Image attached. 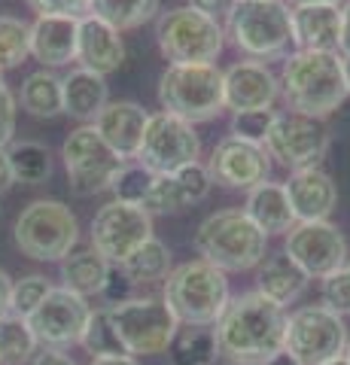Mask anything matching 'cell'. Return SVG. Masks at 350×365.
Returning <instances> with one entry per match:
<instances>
[{
  "instance_id": "obj_37",
  "label": "cell",
  "mask_w": 350,
  "mask_h": 365,
  "mask_svg": "<svg viewBox=\"0 0 350 365\" xmlns=\"http://www.w3.org/2000/svg\"><path fill=\"white\" fill-rule=\"evenodd\" d=\"M52 289V283L43 277V274H28V277H21L13 283V302H9V314L16 317H31L37 311V304L46 299Z\"/></svg>"
},
{
  "instance_id": "obj_7",
  "label": "cell",
  "mask_w": 350,
  "mask_h": 365,
  "mask_svg": "<svg viewBox=\"0 0 350 365\" xmlns=\"http://www.w3.org/2000/svg\"><path fill=\"white\" fill-rule=\"evenodd\" d=\"M13 237L25 256L37 262H61L80 241V222L67 204L40 198L19 213Z\"/></svg>"
},
{
  "instance_id": "obj_54",
  "label": "cell",
  "mask_w": 350,
  "mask_h": 365,
  "mask_svg": "<svg viewBox=\"0 0 350 365\" xmlns=\"http://www.w3.org/2000/svg\"><path fill=\"white\" fill-rule=\"evenodd\" d=\"M323 365H350V359L344 356V353H341V356H335V359H329V362H323Z\"/></svg>"
},
{
  "instance_id": "obj_5",
  "label": "cell",
  "mask_w": 350,
  "mask_h": 365,
  "mask_svg": "<svg viewBox=\"0 0 350 365\" xmlns=\"http://www.w3.org/2000/svg\"><path fill=\"white\" fill-rule=\"evenodd\" d=\"M229 37L256 61L284 58L292 43L289 6L284 0H235L229 9Z\"/></svg>"
},
{
  "instance_id": "obj_3",
  "label": "cell",
  "mask_w": 350,
  "mask_h": 365,
  "mask_svg": "<svg viewBox=\"0 0 350 365\" xmlns=\"http://www.w3.org/2000/svg\"><path fill=\"white\" fill-rule=\"evenodd\" d=\"M162 302L171 307L180 326H217V319L232 302L229 280L210 262L192 259L171 268L165 277Z\"/></svg>"
},
{
  "instance_id": "obj_45",
  "label": "cell",
  "mask_w": 350,
  "mask_h": 365,
  "mask_svg": "<svg viewBox=\"0 0 350 365\" xmlns=\"http://www.w3.org/2000/svg\"><path fill=\"white\" fill-rule=\"evenodd\" d=\"M235 0H189V6L192 9H198V13H205L210 19H217V16H229V9H232Z\"/></svg>"
},
{
  "instance_id": "obj_20",
  "label": "cell",
  "mask_w": 350,
  "mask_h": 365,
  "mask_svg": "<svg viewBox=\"0 0 350 365\" xmlns=\"http://www.w3.org/2000/svg\"><path fill=\"white\" fill-rule=\"evenodd\" d=\"M146 119L150 113L134 101H107V107L95 116V131L122 162H128V158H138Z\"/></svg>"
},
{
  "instance_id": "obj_2",
  "label": "cell",
  "mask_w": 350,
  "mask_h": 365,
  "mask_svg": "<svg viewBox=\"0 0 350 365\" xmlns=\"http://www.w3.org/2000/svg\"><path fill=\"white\" fill-rule=\"evenodd\" d=\"M287 104L304 116L323 119L344 104L347 86L338 52H292L280 73Z\"/></svg>"
},
{
  "instance_id": "obj_35",
  "label": "cell",
  "mask_w": 350,
  "mask_h": 365,
  "mask_svg": "<svg viewBox=\"0 0 350 365\" xmlns=\"http://www.w3.org/2000/svg\"><path fill=\"white\" fill-rule=\"evenodd\" d=\"M31 55V25L13 16H0V73L19 67Z\"/></svg>"
},
{
  "instance_id": "obj_33",
  "label": "cell",
  "mask_w": 350,
  "mask_h": 365,
  "mask_svg": "<svg viewBox=\"0 0 350 365\" xmlns=\"http://www.w3.org/2000/svg\"><path fill=\"white\" fill-rule=\"evenodd\" d=\"M37 347L25 317L6 314L0 319V365H25L37 356Z\"/></svg>"
},
{
  "instance_id": "obj_44",
  "label": "cell",
  "mask_w": 350,
  "mask_h": 365,
  "mask_svg": "<svg viewBox=\"0 0 350 365\" xmlns=\"http://www.w3.org/2000/svg\"><path fill=\"white\" fill-rule=\"evenodd\" d=\"M131 289H134V283L125 271H122L119 265H110V274H107V283H104V289H101V299L107 302V307L113 304H122V302H128L131 299Z\"/></svg>"
},
{
  "instance_id": "obj_17",
  "label": "cell",
  "mask_w": 350,
  "mask_h": 365,
  "mask_svg": "<svg viewBox=\"0 0 350 365\" xmlns=\"http://www.w3.org/2000/svg\"><path fill=\"white\" fill-rule=\"evenodd\" d=\"M207 170H210L213 182H222V186H229V189L250 192L253 186L268 180L271 158L265 153V146L238 140V137H225V140H220L213 146Z\"/></svg>"
},
{
  "instance_id": "obj_13",
  "label": "cell",
  "mask_w": 350,
  "mask_h": 365,
  "mask_svg": "<svg viewBox=\"0 0 350 365\" xmlns=\"http://www.w3.org/2000/svg\"><path fill=\"white\" fill-rule=\"evenodd\" d=\"M150 237H153V216L140 204H125L113 198L92 220V247L110 265H122Z\"/></svg>"
},
{
  "instance_id": "obj_41",
  "label": "cell",
  "mask_w": 350,
  "mask_h": 365,
  "mask_svg": "<svg viewBox=\"0 0 350 365\" xmlns=\"http://www.w3.org/2000/svg\"><path fill=\"white\" fill-rule=\"evenodd\" d=\"M320 299H323V307H329L338 317L350 314V265L338 268L329 277H323Z\"/></svg>"
},
{
  "instance_id": "obj_47",
  "label": "cell",
  "mask_w": 350,
  "mask_h": 365,
  "mask_svg": "<svg viewBox=\"0 0 350 365\" xmlns=\"http://www.w3.org/2000/svg\"><path fill=\"white\" fill-rule=\"evenodd\" d=\"M9 302H13V280H9V274L0 268V319L9 314Z\"/></svg>"
},
{
  "instance_id": "obj_34",
  "label": "cell",
  "mask_w": 350,
  "mask_h": 365,
  "mask_svg": "<svg viewBox=\"0 0 350 365\" xmlns=\"http://www.w3.org/2000/svg\"><path fill=\"white\" fill-rule=\"evenodd\" d=\"M80 344L92 353V359H107V356H128L125 347L119 341V332L110 319V311L107 307H95L92 317L86 323V332H83V341Z\"/></svg>"
},
{
  "instance_id": "obj_29",
  "label": "cell",
  "mask_w": 350,
  "mask_h": 365,
  "mask_svg": "<svg viewBox=\"0 0 350 365\" xmlns=\"http://www.w3.org/2000/svg\"><path fill=\"white\" fill-rule=\"evenodd\" d=\"M21 107L37 119H52L64 113L61 104V76H55L52 71H34L25 83H21Z\"/></svg>"
},
{
  "instance_id": "obj_12",
  "label": "cell",
  "mask_w": 350,
  "mask_h": 365,
  "mask_svg": "<svg viewBox=\"0 0 350 365\" xmlns=\"http://www.w3.org/2000/svg\"><path fill=\"white\" fill-rule=\"evenodd\" d=\"M61 158L67 168V180H71V192L80 198L107 192L116 170L125 165L104 143V137L95 131V125H83V128L71 131V137L61 146Z\"/></svg>"
},
{
  "instance_id": "obj_48",
  "label": "cell",
  "mask_w": 350,
  "mask_h": 365,
  "mask_svg": "<svg viewBox=\"0 0 350 365\" xmlns=\"http://www.w3.org/2000/svg\"><path fill=\"white\" fill-rule=\"evenodd\" d=\"M338 52L350 55V0L341 6V37H338Z\"/></svg>"
},
{
  "instance_id": "obj_53",
  "label": "cell",
  "mask_w": 350,
  "mask_h": 365,
  "mask_svg": "<svg viewBox=\"0 0 350 365\" xmlns=\"http://www.w3.org/2000/svg\"><path fill=\"white\" fill-rule=\"evenodd\" d=\"M292 4L296 6H302V4H332V6H338L341 0H292Z\"/></svg>"
},
{
  "instance_id": "obj_22",
  "label": "cell",
  "mask_w": 350,
  "mask_h": 365,
  "mask_svg": "<svg viewBox=\"0 0 350 365\" xmlns=\"http://www.w3.org/2000/svg\"><path fill=\"white\" fill-rule=\"evenodd\" d=\"M76 61L98 76L119 71L125 61V43H122L119 31L95 16H83L80 37H76Z\"/></svg>"
},
{
  "instance_id": "obj_9",
  "label": "cell",
  "mask_w": 350,
  "mask_h": 365,
  "mask_svg": "<svg viewBox=\"0 0 350 365\" xmlns=\"http://www.w3.org/2000/svg\"><path fill=\"white\" fill-rule=\"evenodd\" d=\"M347 347L344 317L323 304H304L287 317L284 353H289L299 365H323L341 356Z\"/></svg>"
},
{
  "instance_id": "obj_31",
  "label": "cell",
  "mask_w": 350,
  "mask_h": 365,
  "mask_svg": "<svg viewBox=\"0 0 350 365\" xmlns=\"http://www.w3.org/2000/svg\"><path fill=\"white\" fill-rule=\"evenodd\" d=\"M9 168H13L16 182H28V186H37V182H46L52 174V153L49 146H43L37 140H21L13 143L6 150Z\"/></svg>"
},
{
  "instance_id": "obj_16",
  "label": "cell",
  "mask_w": 350,
  "mask_h": 365,
  "mask_svg": "<svg viewBox=\"0 0 350 365\" xmlns=\"http://www.w3.org/2000/svg\"><path fill=\"white\" fill-rule=\"evenodd\" d=\"M284 253L314 280H323L347 265V241L332 222H296L284 235Z\"/></svg>"
},
{
  "instance_id": "obj_40",
  "label": "cell",
  "mask_w": 350,
  "mask_h": 365,
  "mask_svg": "<svg viewBox=\"0 0 350 365\" xmlns=\"http://www.w3.org/2000/svg\"><path fill=\"white\" fill-rule=\"evenodd\" d=\"M174 180H177V186H180V192H183V198H186V207H189V204L205 201L210 195V189H213L210 170L201 162H192L186 168H180L174 174Z\"/></svg>"
},
{
  "instance_id": "obj_8",
  "label": "cell",
  "mask_w": 350,
  "mask_h": 365,
  "mask_svg": "<svg viewBox=\"0 0 350 365\" xmlns=\"http://www.w3.org/2000/svg\"><path fill=\"white\" fill-rule=\"evenodd\" d=\"M155 40L171 64H213L225 46V31L217 19L198 9L177 6L159 16Z\"/></svg>"
},
{
  "instance_id": "obj_52",
  "label": "cell",
  "mask_w": 350,
  "mask_h": 365,
  "mask_svg": "<svg viewBox=\"0 0 350 365\" xmlns=\"http://www.w3.org/2000/svg\"><path fill=\"white\" fill-rule=\"evenodd\" d=\"M341 73H344V86H347V95H350V55H341Z\"/></svg>"
},
{
  "instance_id": "obj_23",
  "label": "cell",
  "mask_w": 350,
  "mask_h": 365,
  "mask_svg": "<svg viewBox=\"0 0 350 365\" xmlns=\"http://www.w3.org/2000/svg\"><path fill=\"white\" fill-rule=\"evenodd\" d=\"M76 37H80V19L37 16L31 25V55L46 67L71 64L76 61Z\"/></svg>"
},
{
  "instance_id": "obj_32",
  "label": "cell",
  "mask_w": 350,
  "mask_h": 365,
  "mask_svg": "<svg viewBox=\"0 0 350 365\" xmlns=\"http://www.w3.org/2000/svg\"><path fill=\"white\" fill-rule=\"evenodd\" d=\"M119 268L128 274L131 283L165 280L168 274H171V250H168L159 237H150V241L134 250Z\"/></svg>"
},
{
  "instance_id": "obj_46",
  "label": "cell",
  "mask_w": 350,
  "mask_h": 365,
  "mask_svg": "<svg viewBox=\"0 0 350 365\" xmlns=\"http://www.w3.org/2000/svg\"><path fill=\"white\" fill-rule=\"evenodd\" d=\"M31 365H76V362L67 356L64 350H49V347H43L37 356L31 359Z\"/></svg>"
},
{
  "instance_id": "obj_24",
  "label": "cell",
  "mask_w": 350,
  "mask_h": 365,
  "mask_svg": "<svg viewBox=\"0 0 350 365\" xmlns=\"http://www.w3.org/2000/svg\"><path fill=\"white\" fill-rule=\"evenodd\" d=\"M244 213L262 228V232L271 235H287L292 225H296V216H292L289 207V198H287V189L284 182H259L247 192V204H244Z\"/></svg>"
},
{
  "instance_id": "obj_39",
  "label": "cell",
  "mask_w": 350,
  "mask_h": 365,
  "mask_svg": "<svg viewBox=\"0 0 350 365\" xmlns=\"http://www.w3.org/2000/svg\"><path fill=\"white\" fill-rule=\"evenodd\" d=\"M277 113L274 110H250V113H235L232 116V137L256 146H265V137L274 125Z\"/></svg>"
},
{
  "instance_id": "obj_27",
  "label": "cell",
  "mask_w": 350,
  "mask_h": 365,
  "mask_svg": "<svg viewBox=\"0 0 350 365\" xmlns=\"http://www.w3.org/2000/svg\"><path fill=\"white\" fill-rule=\"evenodd\" d=\"M107 274H110V262L95 247H80V250L73 247L61 259V287L83 295V299L101 295V289L107 283Z\"/></svg>"
},
{
  "instance_id": "obj_25",
  "label": "cell",
  "mask_w": 350,
  "mask_h": 365,
  "mask_svg": "<svg viewBox=\"0 0 350 365\" xmlns=\"http://www.w3.org/2000/svg\"><path fill=\"white\" fill-rule=\"evenodd\" d=\"M308 274H304L296 262H292L287 253H274L262 259L259 265V274H256V292H262L265 299H271L274 304H289L296 302L299 295L308 287Z\"/></svg>"
},
{
  "instance_id": "obj_55",
  "label": "cell",
  "mask_w": 350,
  "mask_h": 365,
  "mask_svg": "<svg viewBox=\"0 0 350 365\" xmlns=\"http://www.w3.org/2000/svg\"><path fill=\"white\" fill-rule=\"evenodd\" d=\"M225 365H253V362H235V359H229V362H225Z\"/></svg>"
},
{
  "instance_id": "obj_49",
  "label": "cell",
  "mask_w": 350,
  "mask_h": 365,
  "mask_svg": "<svg viewBox=\"0 0 350 365\" xmlns=\"http://www.w3.org/2000/svg\"><path fill=\"white\" fill-rule=\"evenodd\" d=\"M13 182H16V177H13V168H9L6 150H0V195H6Z\"/></svg>"
},
{
  "instance_id": "obj_56",
  "label": "cell",
  "mask_w": 350,
  "mask_h": 365,
  "mask_svg": "<svg viewBox=\"0 0 350 365\" xmlns=\"http://www.w3.org/2000/svg\"><path fill=\"white\" fill-rule=\"evenodd\" d=\"M344 356L350 359V335H347V347H344Z\"/></svg>"
},
{
  "instance_id": "obj_4",
  "label": "cell",
  "mask_w": 350,
  "mask_h": 365,
  "mask_svg": "<svg viewBox=\"0 0 350 365\" xmlns=\"http://www.w3.org/2000/svg\"><path fill=\"white\" fill-rule=\"evenodd\" d=\"M198 256L222 274L259 268L268 250V235L244 210L210 213L195 232Z\"/></svg>"
},
{
  "instance_id": "obj_21",
  "label": "cell",
  "mask_w": 350,
  "mask_h": 365,
  "mask_svg": "<svg viewBox=\"0 0 350 365\" xmlns=\"http://www.w3.org/2000/svg\"><path fill=\"white\" fill-rule=\"evenodd\" d=\"M296 52H338L341 9L332 4H302L289 9Z\"/></svg>"
},
{
  "instance_id": "obj_30",
  "label": "cell",
  "mask_w": 350,
  "mask_h": 365,
  "mask_svg": "<svg viewBox=\"0 0 350 365\" xmlns=\"http://www.w3.org/2000/svg\"><path fill=\"white\" fill-rule=\"evenodd\" d=\"M155 13H159V0H88V16L107 21L119 34L140 28L143 21L155 19Z\"/></svg>"
},
{
  "instance_id": "obj_11",
  "label": "cell",
  "mask_w": 350,
  "mask_h": 365,
  "mask_svg": "<svg viewBox=\"0 0 350 365\" xmlns=\"http://www.w3.org/2000/svg\"><path fill=\"white\" fill-rule=\"evenodd\" d=\"M201 155V140L195 134V125L171 116V113H153L146 119L143 140L138 150V162L150 170V174H177L180 168L198 162Z\"/></svg>"
},
{
  "instance_id": "obj_18",
  "label": "cell",
  "mask_w": 350,
  "mask_h": 365,
  "mask_svg": "<svg viewBox=\"0 0 350 365\" xmlns=\"http://www.w3.org/2000/svg\"><path fill=\"white\" fill-rule=\"evenodd\" d=\"M222 88L225 107L235 113L271 110L280 95V79L262 61H238L229 71H222Z\"/></svg>"
},
{
  "instance_id": "obj_15",
  "label": "cell",
  "mask_w": 350,
  "mask_h": 365,
  "mask_svg": "<svg viewBox=\"0 0 350 365\" xmlns=\"http://www.w3.org/2000/svg\"><path fill=\"white\" fill-rule=\"evenodd\" d=\"M88 317H92V307L83 295L64 287H52L46 299L37 304V311L28 317V326L37 344L49 350H67L83 341Z\"/></svg>"
},
{
  "instance_id": "obj_6",
  "label": "cell",
  "mask_w": 350,
  "mask_h": 365,
  "mask_svg": "<svg viewBox=\"0 0 350 365\" xmlns=\"http://www.w3.org/2000/svg\"><path fill=\"white\" fill-rule=\"evenodd\" d=\"M165 113L186 122H207L225 110L222 71L217 64H171L159 79Z\"/></svg>"
},
{
  "instance_id": "obj_19",
  "label": "cell",
  "mask_w": 350,
  "mask_h": 365,
  "mask_svg": "<svg viewBox=\"0 0 350 365\" xmlns=\"http://www.w3.org/2000/svg\"><path fill=\"white\" fill-rule=\"evenodd\" d=\"M284 189H287V198H289V207H292L296 222H320L335 210V204H338L335 182L320 168L292 170L289 180L284 182Z\"/></svg>"
},
{
  "instance_id": "obj_14",
  "label": "cell",
  "mask_w": 350,
  "mask_h": 365,
  "mask_svg": "<svg viewBox=\"0 0 350 365\" xmlns=\"http://www.w3.org/2000/svg\"><path fill=\"white\" fill-rule=\"evenodd\" d=\"M329 146V131H326L323 119L304 116V113H277L274 125L265 137V153L268 158H277L289 170L302 168H317L320 158Z\"/></svg>"
},
{
  "instance_id": "obj_43",
  "label": "cell",
  "mask_w": 350,
  "mask_h": 365,
  "mask_svg": "<svg viewBox=\"0 0 350 365\" xmlns=\"http://www.w3.org/2000/svg\"><path fill=\"white\" fill-rule=\"evenodd\" d=\"M16 134V98L9 91L4 73H0V150H6Z\"/></svg>"
},
{
  "instance_id": "obj_50",
  "label": "cell",
  "mask_w": 350,
  "mask_h": 365,
  "mask_svg": "<svg viewBox=\"0 0 350 365\" xmlns=\"http://www.w3.org/2000/svg\"><path fill=\"white\" fill-rule=\"evenodd\" d=\"M92 365H138L134 356H107V359H92Z\"/></svg>"
},
{
  "instance_id": "obj_38",
  "label": "cell",
  "mask_w": 350,
  "mask_h": 365,
  "mask_svg": "<svg viewBox=\"0 0 350 365\" xmlns=\"http://www.w3.org/2000/svg\"><path fill=\"white\" fill-rule=\"evenodd\" d=\"M140 207L150 213V216L183 210V207H186V198H183V192H180L174 174L155 177V180H153V186H150V195H146V201L140 204Z\"/></svg>"
},
{
  "instance_id": "obj_28",
  "label": "cell",
  "mask_w": 350,
  "mask_h": 365,
  "mask_svg": "<svg viewBox=\"0 0 350 365\" xmlns=\"http://www.w3.org/2000/svg\"><path fill=\"white\" fill-rule=\"evenodd\" d=\"M168 353L174 365H217L222 356L213 326H180Z\"/></svg>"
},
{
  "instance_id": "obj_51",
  "label": "cell",
  "mask_w": 350,
  "mask_h": 365,
  "mask_svg": "<svg viewBox=\"0 0 350 365\" xmlns=\"http://www.w3.org/2000/svg\"><path fill=\"white\" fill-rule=\"evenodd\" d=\"M262 365H299L296 359L289 356V353H277V356H271L268 362H262Z\"/></svg>"
},
{
  "instance_id": "obj_1",
  "label": "cell",
  "mask_w": 350,
  "mask_h": 365,
  "mask_svg": "<svg viewBox=\"0 0 350 365\" xmlns=\"http://www.w3.org/2000/svg\"><path fill=\"white\" fill-rule=\"evenodd\" d=\"M213 332H217V344L225 359L262 365L271 356L284 353L287 314L280 304L253 289L229 302Z\"/></svg>"
},
{
  "instance_id": "obj_42",
  "label": "cell",
  "mask_w": 350,
  "mask_h": 365,
  "mask_svg": "<svg viewBox=\"0 0 350 365\" xmlns=\"http://www.w3.org/2000/svg\"><path fill=\"white\" fill-rule=\"evenodd\" d=\"M25 4L40 16L83 19V13H88V0H25Z\"/></svg>"
},
{
  "instance_id": "obj_10",
  "label": "cell",
  "mask_w": 350,
  "mask_h": 365,
  "mask_svg": "<svg viewBox=\"0 0 350 365\" xmlns=\"http://www.w3.org/2000/svg\"><path fill=\"white\" fill-rule=\"evenodd\" d=\"M110 319L119 332V341L128 356H155L171 347L177 335V317L159 299H128L122 304L107 307Z\"/></svg>"
},
{
  "instance_id": "obj_36",
  "label": "cell",
  "mask_w": 350,
  "mask_h": 365,
  "mask_svg": "<svg viewBox=\"0 0 350 365\" xmlns=\"http://www.w3.org/2000/svg\"><path fill=\"white\" fill-rule=\"evenodd\" d=\"M155 174H150L140 162L134 165H122L116 170V177L110 182V192L116 195V201H125V204H143L146 195H150V186H153Z\"/></svg>"
},
{
  "instance_id": "obj_26",
  "label": "cell",
  "mask_w": 350,
  "mask_h": 365,
  "mask_svg": "<svg viewBox=\"0 0 350 365\" xmlns=\"http://www.w3.org/2000/svg\"><path fill=\"white\" fill-rule=\"evenodd\" d=\"M61 104L73 119H92L107 107V79L92 71H71L61 79Z\"/></svg>"
}]
</instances>
